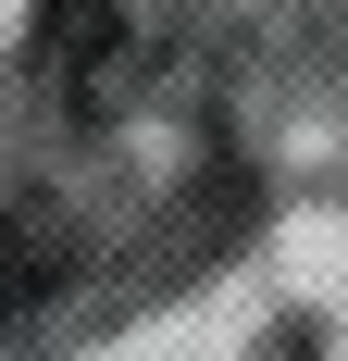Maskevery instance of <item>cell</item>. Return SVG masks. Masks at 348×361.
<instances>
[{
	"mask_svg": "<svg viewBox=\"0 0 348 361\" xmlns=\"http://www.w3.org/2000/svg\"><path fill=\"white\" fill-rule=\"evenodd\" d=\"M37 274H50V262H37V224L13 212V200H0V324H13V312L37 299Z\"/></svg>",
	"mask_w": 348,
	"mask_h": 361,
	"instance_id": "obj_2",
	"label": "cell"
},
{
	"mask_svg": "<svg viewBox=\"0 0 348 361\" xmlns=\"http://www.w3.org/2000/svg\"><path fill=\"white\" fill-rule=\"evenodd\" d=\"M37 63H50V87L75 112H112L125 75H137V50H125V13L112 0H37Z\"/></svg>",
	"mask_w": 348,
	"mask_h": 361,
	"instance_id": "obj_1",
	"label": "cell"
}]
</instances>
